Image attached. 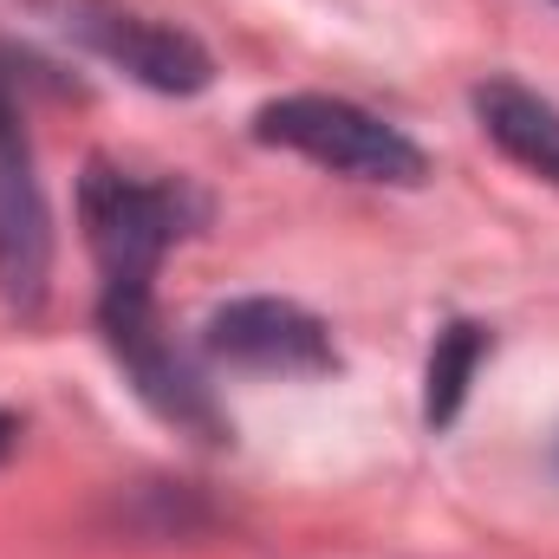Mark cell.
<instances>
[{"label":"cell","mask_w":559,"mask_h":559,"mask_svg":"<svg viewBox=\"0 0 559 559\" xmlns=\"http://www.w3.org/2000/svg\"><path fill=\"white\" fill-rule=\"evenodd\" d=\"M98 319V338L111 352V365L124 371V384L138 391V404L150 417H163L169 429L195 436V442H235V423L215 404L209 378L195 371V358L163 332V312L156 306H124V312H92Z\"/></svg>","instance_id":"cell-5"},{"label":"cell","mask_w":559,"mask_h":559,"mask_svg":"<svg viewBox=\"0 0 559 559\" xmlns=\"http://www.w3.org/2000/svg\"><path fill=\"white\" fill-rule=\"evenodd\" d=\"M248 138L261 150L306 156L312 169H332L345 182H378V189H423L429 182V156L411 131H397L391 118L365 111L358 98H332V92L267 98L248 118Z\"/></svg>","instance_id":"cell-2"},{"label":"cell","mask_w":559,"mask_h":559,"mask_svg":"<svg viewBox=\"0 0 559 559\" xmlns=\"http://www.w3.org/2000/svg\"><path fill=\"white\" fill-rule=\"evenodd\" d=\"M20 436H26V423L13 417V411H0V462H13V449H20Z\"/></svg>","instance_id":"cell-9"},{"label":"cell","mask_w":559,"mask_h":559,"mask_svg":"<svg viewBox=\"0 0 559 559\" xmlns=\"http://www.w3.org/2000/svg\"><path fill=\"white\" fill-rule=\"evenodd\" d=\"M495 358V325L481 319H449L429 345V365H423V429L442 436L455 429L468 391H475V371Z\"/></svg>","instance_id":"cell-8"},{"label":"cell","mask_w":559,"mask_h":559,"mask_svg":"<svg viewBox=\"0 0 559 559\" xmlns=\"http://www.w3.org/2000/svg\"><path fill=\"white\" fill-rule=\"evenodd\" d=\"M215 215L209 189L189 176H138L111 156H85L79 169V228L98 267L92 312L156 306V267L176 241L202 235Z\"/></svg>","instance_id":"cell-1"},{"label":"cell","mask_w":559,"mask_h":559,"mask_svg":"<svg viewBox=\"0 0 559 559\" xmlns=\"http://www.w3.org/2000/svg\"><path fill=\"white\" fill-rule=\"evenodd\" d=\"M468 105H475L481 138L495 143L508 163H521L527 176H540V182L559 189V105L554 98H540L534 85L495 72V79H481L468 92Z\"/></svg>","instance_id":"cell-7"},{"label":"cell","mask_w":559,"mask_h":559,"mask_svg":"<svg viewBox=\"0 0 559 559\" xmlns=\"http://www.w3.org/2000/svg\"><path fill=\"white\" fill-rule=\"evenodd\" d=\"M52 13L66 39H79L92 59H105L156 98H202L215 85V52L163 13H143L131 0H59Z\"/></svg>","instance_id":"cell-3"},{"label":"cell","mask_w":559,"mask_h":559,"mask_svg":"<svg viewBox=\"0 0 559 559\" xmlns=\"http://www.w3.org/2000/svg\"><path fill=\"white\" fill-rule=\"evenodd\" d=\"M0 66H13V52H0ZM46 293H52V209L13 98V72H0V306L39 319Z\"/></svg>","instance_id":"cell-4"},{"label":"cell","mask_w":559,"mask_h":559,"mask_svg":"<svg viewBox=\"0 0 559 559\" xmlns=\"http://www.w3.org/2000/svg\"><path fill=\"white\" fill-rule=\"evenodd\" d=\"M202 352L235 371L261 378H332L338 371V338L332 325L280 293H241L202 319Z\"/></svg>","instance_id":"cell-6"}]
</instances>
